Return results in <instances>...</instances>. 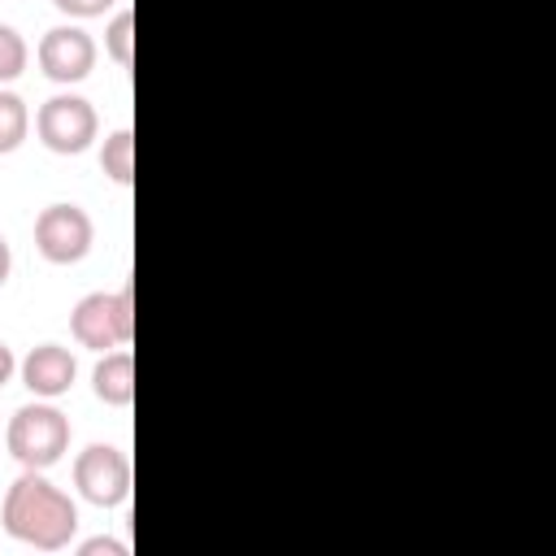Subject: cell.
<instances>
[{"label": "cell", "instance_id": "6da1fadb", "mask_svg": "<svg viewBox=\"0 0 556 556\" xmlns=\"http://www.w3.org/2000/svg\"><path fill=\"white\" fill-rule=\"evenodd\" d=\"M9 539L39 547V552H61L70 547L78 530V508L74 500L43 478V469H22V478L4 491V513H0Z\"/></svg>", "mask_w": 556, "mask_h": 556}, {"label": "cell", "instance_id": "7a4b0ae2", "mask_svg": "<svg viewBox=\"0 0 556 556\" xmlns=\"http://www.w3.org/2000/svg\"><path fill=\"white\" fill-rule=\"evenodd\" d=\"M4 443H9V456L22 469H52L65 456V447H70V417L61 408L43 404V400L22 404L9 417Z\"/></svg>", "mask_w": 556, "mask_h": 556}, {"label": "cell", "instance_id": "3957f363", "mask_svg": "<svg viewBox=\"0 0 556 556\" xmlns=\"http://www.w3.org/2000/svg\"><path fill=\"white\" fill-rule=\"evenodd\" d=\"M70 330L83 348H96V352L126 348L135 339V291H130V282L117 287V291L83 295L70 313Z\"/></svg>", "mask_w": 556, "mask_h": 556}, {"label": "cell", "instance_id": "277c9868", "mask_svg": "<svg viewBox=\"0 0 556 556\" xmlns=\"http://www.w3.org/2000/svg\"><path fill=\"white\" fill-rule=\"evenodd\" d=\"M35 130H39V143L56 156H78L91 148L96 130H100V117L96 109L83 100V96H52L39 104L35 113Z\"/></svg>", "mask_w": 556, "mask_h": 556}, {"label": "cell", "instance_id": "5b68a950", "mask_svg": "<svg viewBox=\"0 0 556 556\" xmlns=\"http://www.w3.org/2000/svg\"><path fill=\"white\" fill-rule=\"evenodd\" d=\"M91 239H96V226L78 204H48L35 217V248L52 265H78L91 252Z\"/></svg>", "mask_w": 556, "mask_h": 556}, {"label": "cell", "instance_id": "8992f818", "mask_svg": "<svg viewBox=\"0 0 556 556\" xmlns=\"http://www.w3.org/2000/svg\"><path fill=\"white\" fill-rule=\"evenodd\" d=\"M74 486L96 508H117L130 495V460L113 443H91L74 460Z\"/></svg>", "mask_w": 556, "mask_h": 556}, {"label": "cell", "instance_id": "52a82bcc", "mask_svg": "<svg viewBox=\"0 0 556 556\" xmlns=\"http://www.w3.org/2000/svg\"><path fill=\"white\" fill-rule=\"evenodd\" d=\"M96 65V43L83 26H52L39 39V70L52 83H83Z\"/></svg>", "mask_w": 556, "mask_h": 556}, {"label": "cell", "instance_id": "ba28073f", "mask_svg": "<svg viewBox=\"0 0 556 556\" xmlns=\"http://www.w3.org/2000/svg\"><path fill=\"white\" fill-rule=\"evenodd\" d=\"M17 369H22V382L30 387V395H39V400L65 395V391L74 387V378H78V365H74V356H70L61 343H39V348H30Z\"/></svg>", "mask_w": 556, "mask_h": 556}, {"label": "cell", "instance_id": "9c48e42d", "mask_svg": "<svg viewBox=\"0 0 556 556\" xmlns=\"http://www.w3.org/2000/svg\"><path fill=\"white\" fill-rule=\"evenodd\" d=\"M91 391H96V400H104L113 408H126L135 400V356L126 348L104 352L91 369Z\"/></svg>", "mask_w": 556, "mask_h": 556}, {"label": "cell", "instance_id": "30bf717a", "mask_svg": "<svg viewBox=\"0 0 556 556\" xmlns=\"http://www.w3.org/2000/svg\"><path fill=\"white\" fill-rule=\"evenodd\" d=\"M100 169H104L117 187H126V182L135 178V135H130L126 126L104 139V148H100Z\"/></svg>", "mask_w": 556, "mask_h": 556}, {"label": "cell", "instance_id": "8fae6325", "mask_svg": "<svg viewBox=\"0 0 556 556\" xmlns=\"http://www.w3.org/2000/svg\"><path fill=\"white\" fill-rule=\"evenodd\" d=\"M30 130V113H26V100L17 91H4L0 87V156L17 152L22 139Z\"/></svg>", "mask_w": 556, "mask_h": 556}, {"label": "cell", "instance_id": "7c38bea8", "mask_svg": "<svg viewBox=\"0 0 556 556\" xmlns=\"http://www.w3.org/2000/svg\"><path fill=\"white\" fill-rule=\"evenodd\" d=\"M104 52H109L117 65H130V61H135V13H130V9H122V13L109 22V30H104Z\"/></svg>", "mask_w": 556, "mask_h": 556}, {"label": "cell", "instance_id": "4fadbf2b", "mask_svg": "<svg viewBox=\"0 0 556 556\" xmlns=\"http://www.w3.org/2000/svg\"><path fill=\"white\" fill-rule=\"evenodd\" d=\"M26 39L13 30V26H4L0 22V83H13L22 70H26Z\"/></svg>", "mask_w": 556, "mask_h": 556}, {"label": "cell", "instance_id": "5bb4252c", "mask_svg": "<svg viewBox=\"0 0 556 556\" xmlns=\"http://www.w3.org/2000/svg\"><path fill=\"white\" fill-rule=\"evenodd\" d=\"M52 4L70 17H100L104 9H113V0H52Z\"/></svg>", "mask_w": 556, "mask_h": 556}, {"label": "cell", "instance_id": "9a60e30c", "mask_svg": "<svg viewBox=\"0 0 556 556\" xmlns=\"http://www.w3.org/2000/svg\"><path fill=\"white\" fill-rule=\"evenodd\" d=\"M78 556H126V543H117V539H87V543H78Z\"/></svg>", "mask_w": 556, "mask_h": 556}, {"label": "cell", "instance_id": "2e32d148", "mask_svg": "<svg viewBox=\"0 0 556 556\" xmlns=\"http://www.w3.org/2000/svg\"><path fill=\"white\" fill-rule=\"evenodd\" d=\"M13 374H17V356H13V348L0 339V387H4Z\"/></svg>", "mask_w": 556, "mask_h": 556}, {"label": "cell", "instance_id": "e0dca14e", "mask_svg": "<svg viewBox=\"0 0 556 556\" xmlns=\"http://www.w3.org/2000/svg\"><path fill=\"white\" fill-rule=\"evenodd\" d=\"M9 274H13V252H9V243H4V235H0V287L9 282Z\"/></svg>", "mask_w": 556, "mask_h": 556}]
</instances>
